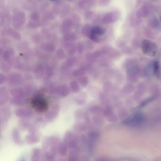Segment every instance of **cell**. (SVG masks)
Listing matches in <instances>:
<instances>
[{
  "label": "cell",
  "mask_w": 161,
  "mask_h": 161,
  "mask_svg": "<svg viewBox=\"0 0 161 161\" xmlns=\"http://www.w3.org/2000/svg\"><path fill=\"white\" fill-rule=\"evenodd\" d=\"M142 49L145 55L150 57H155L157 52L156 45L148 40H144L142 43Z\"/></svg>",
  "instance_id": "6da1fadb"
},
{
  "label": "cell",
  "mask_w": 161,
  "mask_h": 161,
  "mask_svg": "<svg viewBox=\"0 0 161 161\" xmlns=\"http://www.w3.org/2000/svg\"><path fill=\"white\" fill-rule=\"evenodd\" d=\"M145 118L143 114L136 113L129 117L125 121V123L128 125L136 126L143 124L145 122Z\"/></svg>",
  "instance_id": "7a4b0ae2"
},
{
  "label": "cell",
  "mask_w": 161,
  "mask_h": 161,
  "mask_svg": "<svg viewBox=\"0 0 161 161\" xmlns=\"http://www.w3.org/2000/svg\"><path fill=\"white\" fill-rule=\"evenodd\" d=\"M105 33V30L101 26H94L92 28L90 33V38L93 40H97L99 36Z\"/></svg>",
  "instance_id": "3957f363"
},
{
  "label": "cell",
  "mask_w": 161,
  "mask_h": 161,
  "mask_svg": "<svg viewBox=\"0 0 161 161\" xmlns=\"http://www.w3.org/2000/svg\"><path fill=\"white\" fill-rule=\"evenodd\" d=\"M152 70L153 73L157 76L160 77L161 74V69L160 66V64L158 61H154L152 65Z\"/></svg>",
  "instance_id": "277c9868"
},
{
  "label": "cell",
  "mask_w": 161,
  "mask_h": 161,
  "mask_svg": "<svg viewBox=\"0 0 161 161\" xmlns=\"http://www.w3.org/2000/svg\"><path fill=\"white\" fill-rule=\"evenodd\" d=\"M160 22H161V16H160Z\"/></svg>",
  "instance_id": "5b68a950"
},
{
  "label": "cell",
  "mask_w": 161,
  "mask_h": 161,
  "mask_svg": "<svg viewBox=\"0 0 161 161\" xmlns=\"http://www.w3.org/2000/svg\"><path fill=\"white\" fill-rule=\"evenodd\" d=\"M50 1H55V0H50Z\"/></svg>",
  "instance_id": "8992f818"
},
{
  "label": "cell",
  "mask_w": 161,
  "mask_h": 161,
  "mask_svg": "<svg viewBox=\"0 0 161 161\" xmlns=\"http://www.w3.org/2000/svg\"></svg>",
  "instance_id": "52a82bcc"
}]
</instances>
